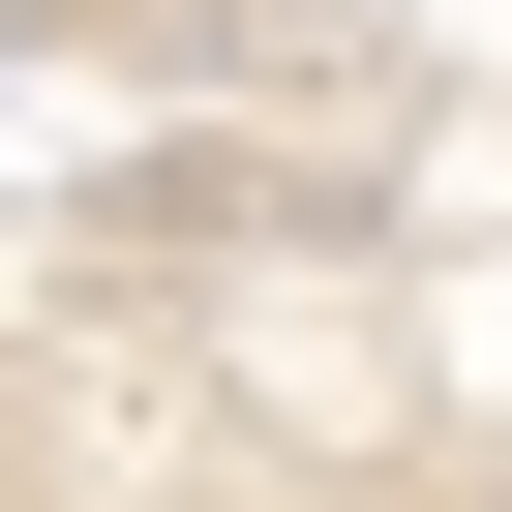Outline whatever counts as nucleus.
<instances>
[{
    "mask_svg": "<svg viewBox=\"0 0 512 512\" xmlns=\"http://www.w3.org/2000/svg\"><path fill=\"white\" fill-rule=\"evenodd\" d=\"M0 512H512V0H0Z\"/></svg>",
    "mask_w": 512,
    "mask_h": 512,
    "instance_id": "f257e3e1",
    "label": "nucleus"
}]
</instances>
